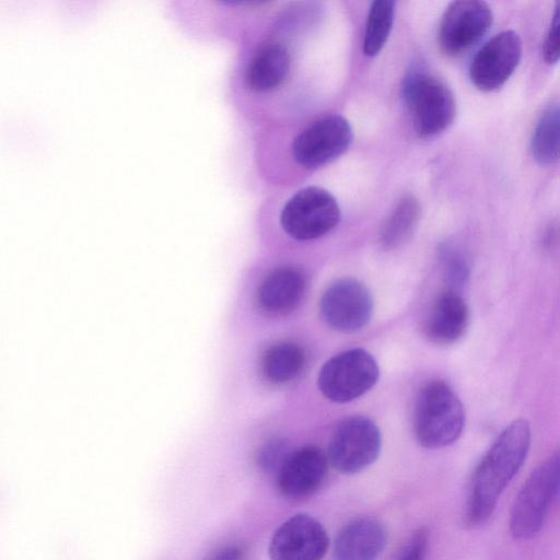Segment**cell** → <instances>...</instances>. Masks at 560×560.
Segmentation results:
<instances>
[{"label":"cell","mask_w":560,"mask_h":560,"mask_svg":"<svg viewBox=\"0 0 560 560\" xmlns=\"http://www.w3.org/2000/svg\"><path fill=\"white\" fill-rule=\"evenodd\" d=\"M469 310L458 291L446 289L433 302L424 322V334L438 345H452L466 332Z\"/></svg>","instance_id":"obj_16"},{"label":"cell","mask_w":560,"mask_h":560,"mask_svg":"<svg viewBox=\"0 0 560 560\" xmlns=\"http://www.w3.org/2000/svg\"><path fill=\"white\" fill-rule=\"evenodd\" d=\"M560 494V448L540 463L520 489L510 514V530L516 539H529L542 527Z\"/></svg>","instance_id":"obj_3"},{"label":"cell","mask_w":560,"mask_h":560,"mask_svg":"<svg viewBox=\"0 0 560 560\" xmlns=\"http://www.w3.org/2000/svg\"><path fill=\"white\" fill-rule=\"evenodd\" d=\"M382 436L369 418L353 416L342 420L331 434L328 460L341 474L353 475L364 470L378 457Z\"/></svg>","instance_id":"obj_7"},{"label":"cell","mask_w":560,"mask_h":560,"mask_svg":"<svg viewBox=\"0 0 560 560\" xmlns=\"http://www.w3.org/2000/svg\"><path fill=\"white\" fill-rule=\"evenodd\" d=\"M307 358L304 349L293 341H280L264 353L261 371L265 378L276 385H283L301 376Z\"/></svg>","instance_id":"obj_18"},{"label":"cell","mask_w":560,"mask_h":560,"mask_svg":"<svg viewBox=\"0 0 560 560\" xmlns=\"http://www.w3.org/2000/svg\"><path fill=\"white\" fill-rule=\"evenodd\" d=\"M328 463L327 454L315 445L290 452L277 472L280 493L291 500L314 494L326 479Z\"/></svg>","instance_id":"obj_13"},{"label":"cell","mask_w":560,"mask_h":560,"mask_svg":"<svg viewBox=\"0 0 560 560\" xmlns=\"http://www.w3.org/2000/svg\"><path fill=\"white\" fill-rule=\"evenodd\" d=\"M542 58L548 65L560 60V1L555 3L551 22L542 44Z\"/></svg>","instance_id":"obj_24"},{"label":"cell","mask_w":560,"mask_h":560,"mask_svg":"<svg viewBox=\"0 0 560 560\" xmlns=\"http://www.w3.org/2000/svg\"><path fill=\"white\" fill-rule=\"evenodd\" d=\"M534 160L550 165L560 158V104L550 105L540 116L530 140Z\"/></svg>","instance_id":"obj_20"},{"label":"cell","mask_w":560,"mask_h":560,"mask_svg":"<svg viewBox=\"0 0 560 560\" xmlns=\"http://www.w3.org/2000/svg\"><path fill=\"white\" fill-rule=\"evenodd\" d=\"M290 70V56L280 44H267L252 57L246 69L247 86L256 92H267L278 88Z\"/></svg>","instance_id":"obj_17"},{"label":"cell","mask_w":560,"mask_h":560,"mask_svg":"<svg viewBox=\"0 0 560 560\" xmlns=\"http://www.w3.org/2000/svg\"><path fill=\"white\" fill-rule=\"evenodd\" d=\"M308 289V276L298 266H281L269 272L257 291L259 307L268 315L283 316L296 310Z\"/></svg>","instance_id":"obj_14"},{"label":"cell","mask_w":560,"mask_h":560,"mask_svg":"<svg viewBox=\"0 0 560 560\" xmlns=\"http://www.w3.org/2000/svg\"><path fill=\"white\" fill-rule=\"evenodd\" d=\"M404 97L413 128L422 138L446 130L456 116V101L450 88L429 74L416 73L404 86Z\"/></svg>","instance_id":"obj_4"},{"label":"cell","mask_w":560,"mask_h":560,"mask_svg":"<svg viewBox=\"0 0 560 560\" xmlns=\"http://www.w3.org/2000/svg\"><path fill=\"white\" fill-rule=\"evenodd\" d=\"M530 441L528 421L517 419L492 443L470 480L465 512L468 525H480L492 515L502 492L525 462Z\"/></svg>","instance_id":"obj_1"},{"label":"cell","mask_w":560,"mask_h":560,"mask_svg":"<svg viewBox=\"0 0 560 560\" xmlns=\"http://www.w3.org/2000/svg\"><path fill=\"white\" fill-rule=\"evenodd\" d=\"M290 454L288 443L280 438L268 440L257 454V465L267 472L277 471Z\"/></svg>","instance_id":"obj_23"},{"label":"cell","mask_w":560,"mask_h":560,"mask_svg":"<svg viewBox=\"0 0 560 560\" xmlns=\"http://www.w3.org/2000/svg\"><path fill=\"white\" fill-rule=\"evenodd\" d=\"M245 548L242 545H229L218 550L211 560H244Z\"/></svg>","instance_id":"obj_26"},{"label":"cell","mask_w":560,"mask_h":560,"mask_svg":"<svg viewBox=\"0 0 560 560\" xmlns=\"http://www.w3.org/2000/svg\"><path fill=\"white\" fill-rule=\"evenodd\" d=\"M352 129L339 115L323 116L307 125L293 140L298 164L317 168L343 154L352 142Z\"/></svg>","instance_id":"obj_8"},{"label":"cell","mask_w":560,"mask_h":560,"mask_svg":"<svg viewBox=\"0 0 560 560\" xmlns=\"http://www.w3.org/2000/svg\"><path fill=\"white\" fill-rule=\"evenodd\" d=\"M560 242V224H552L545 231L542 244L546 248H552Z\"/></svg>","instance_id":"obj_27"},{"label":"cell","mask_w":560,"mask_h":560,"mask_svg":"<svg viewBox=\"0 0 560 560\" xmlns=\"http://www.w3.org/2000/svg\"><path fill=\"white\" fill-rule=\"evenodd\" d=\"M428 546L429 532L425 528H420L412 535L398 560H424Z\"/></svg>","instance_id":"obj_25"},{"label":"cell","mask_w":560,"mask_h":560,"mask_svg":"<svg viewBox=\"0 0 560 560\" xmlns=\"http://www.w3.org/2000/svg\"><path fill=\"white\" fill-rule=\"evenodd\" d=\"M522 52V39L516 32L506 30L494 35L472 58L469 68L471 83L483 92L500 89L516 70Z\"/></svg>","instance_id":"obj_11"},{"label":"cell","mask_w":560,"mask_h":560,"mask_svg":"<svg viewBox=\"0 0 560 560\" xmlns=\"http://www.w3.org/2000/svg\"><path fill=\"white\" fill-rule=\"evenodd\" d=\"M394 15L395 2L392 0H377L371 4L362 47L365 56L374 57L383 49L393 27Z\"/></svg>","instance_id":"obj_21"},{"label":"cell","mask_w":560,"mask_h":560,"mask_svg":"<svg viewBox=\"0 0 560 560\" xmlns=\"http://www.w3.org/2000/svg\"><path fill=\"white\" fill-rule=\"evenodd\" d=\"M439 261L447 289L459 291L470 276L466 253L457 244L445 242L439 247Z\"/></svg>","instance_id":"obj_22"},{"label":"cell","mask_w":560,"mask_h":560,"mask_svg":"<svg viewBox=\"0 0 560 560\" xmlns=\"http://www.w3.org/2000/svg\"><path fill=\"white\" fill-rule=\"evenodd\" d=\"M378 375L380 369L373 355L362 348H353L325 362L317 385L328 400L345 404L369 392Z\"/></svg>","instance_id":"obj_5"},{"label":"cell","mask_w":560,"mask_h":560,"mask_svg":"<svg viewBox=\"0 0 560 560\" xmlns=\"http://www.w3.org/2000/svg\"><path fill=\"white\" fill-rule=\"evenodd\" d=\"M387 541L385 526L372 517H358L338 532L334 541L335 560H375Z\"/></svg>","instance_id":"obj_15"},{"label":"cell","mask_w":560,"mask_h":560,"mask_svg":"<svg viewBox=\"0 0 560 560\" xmlns=\"http://www.w3.org/2000/svg\"><path fill=\"white\" fill-rule=\"evenodd\" d=\"M493 21L489 4L480 0H457L444 11L438 33L440 49L450 57L463 55L489 31Z\"/></svg>","instance_id":"obj_9"},{"label":"cell","mask_w":560,"mask_h":560,"mask_svg":"<svg viewBox=\"0 0 560 560\" xmlns=\"http://www.w3.org/2000/svg\"><path fill=\"white\" fill-rule=\"evenodd\" d=\"M319 312L324 322L335 330L353 332L363 328L373 312L369 289L354 278H342L323 293Z\"/></svg>","instance_id":"obj_10"},{"label":"cell","mask_w":560,"mask_h":560,"mask_svg":"<svg viewBox=\"0 0 560 560\" xmlns=\"http://www.w3.org/2000/svg\"><path fill=\"white\" fill-rule=\"evenodd\" d=\"M328 547L324 526L311 515L296 514L275 530L269 557L271 560H322Z\"/></svg>","instance_id":"obj_12"},{"label":"cell","mask_w":560,"mask_h":560,"mask_svg":"<svg viewBox=\"0 0 560 560\" xmlns=\"http://www.w3.org/2000/svg\"><path fill=\"white\" fill-rule=\"evenodd\" d=\"M420 218V203L412 195H405L396 203L380 232V244L394 249L412 235Z\"/></svg>","instance_id":"obj_19"},{"label":"cell","mask_w":560,"mask_h":560,"mask_svg":"<svg viewBox=\"0 0 560 560\" xmlns=\"http://www.w3.org/2000/svg\"><path fill=\"white\" fill-rule=\"evenodd\" d=\"M340 221V208L326 189L311 186L292 196L283 207L280 223L294 240L311 241L324 236Z\"/></svg>","instance_id":"obj_6"},{"label":"cell","mask_w":560,"mask_h":560,"mask_svg":"<svg viewBox=\"0 0 560 560\" xmlns=\"http://www.w3.org/2000/svg\"><path fill=\"white\" fill-rule=\"evenodd\" d=\"M465 425V411L455 392L434 380L420 389L413 413V432L425 448H441L454 443Z\"/></svg>","instance_id":"obj_2"}]
</instances>
